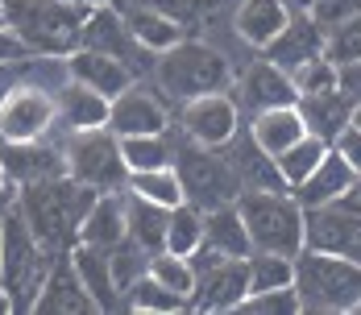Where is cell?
<instances>
[{
  "label": "cell",
  "instance_id": "cell-26",
  "mask_svg": "<svg viewBox=\"0 0 361 315\" xmlns=\"http://www.w3.org/2000/svg\"><path fill=\"white\" fill-rule=\"evenodd\" d=\"M125 237H129V228H125V191H100L96 204L83 216V224H79V241L112 249Z\"/></svg>",
  "mask_w": 361,
  "mask_h": 315
},
{
  "label": "cell",
  "instance_id": "cell-2",
  "mask_svg": "<svg viewBox=\"0 0 361 315\" xmlns=\"http://www.w3.org/2000/svg\"><path fill=\"white\" fill-rule=\"evenodd\" d=\"M96 195H100L96 187L75 183L71 175H59V178H42V183H25L17 208L25 211L37 241L59 253L63 245L79 241V224H83L87 208L96 204Z\"/></svg>",
  "mask_w": 361,
  "mask_h": 315
},
{
  "label": "cell",
  "instance_id": "cell-4",
  "mask_svg": "<svg viewBox=\"0 0 361 315\" xmlns=\"http://www.w3.org/2000/svg\"><path fill=\"white\" fill-rule=\"evenodd\" d=\"M92 4L71 0H4L8 30L30 54H71L83 37V17Z\"/></svg>",
  "mask_w": 361,
  "mask_h": 315
},
{
  "label": "cell",
  "instance_id": "cell-45",
  "mask_svg": "<svg viewBox=\"0 0 361 315\" xmlns=\"http://www.w3.org/2000/svg\"><path fill=\"white\" fill-rule=\"evenodd\" d=\"M13 83H17V63H0V100L8 96Z\"/></svg>",
  "mask_w": 361,
  "mask_h": 315
},
{
  "label": "cell",
  "instance_id": "cell-39",
  "mask_svg": "<svg viewBox=\"0 0 361 315\" xmlns=\"http://www.w3.org/2000/svg\"><path fill=\"white\" fill-rule=\"evenodd\" d=\"M324 54L336 63V67H349V63H361V13H353L349 21L332 25L324 34Z\"/></svg>",
  "mask_w": 361,
  "mask_h": 315
},
{
  "label": "cell",
  "instance_id": "cell-11",
  "mask_svg": "<svg viewBox=\"0 0 361 315\" xmlns=\"http://www.w3.org/2000/svg\"><path fill=\"white\" fill-rule=\"evenodd\" d=\"M54 92L17 79L0 100V141H42L54 129Z\"/></svg>",
  "mask_w": 361,
  "mask_h": 315
},
{
  "label": "cell",
  "instance_id": "cell-35",
  "mask_svg": "<svg viewBox=\"0 0 361 315\" xmlns=\"http://www.w3.org/2000/svg\"><path fill=\"white\" fill-rule=\"evenodd\" d=\"M245 266H250V295L253 290H274V286H295V257H287V253L253 249Z\"/></svg>",
  "mask_w": 361,
  "mask_h": 315
},
{
  "label": "cell",
  "instance_id": "cell-9",
  "mask_svg": "<svg viewBox=\"0 0 361 315\" xmlns=\"http://www.w3.org/2000/svg\"><path fill=\"white\" fill-rule=\"evenodd\" d=\"M303 249L361 261V199L353 191L320 208H303Z\"/></svg>",
  "mask_w": 361,
  "mask_h": 315
},
{
  "label": "cell",
  "instance_id": "cell-8",
  "mask_svg": "<svg viewBox=\"0 0 361 315\" xmlns=\"http://www.w3.org/2000/svg\"><path fill=\"white\" fill-rule=\"evenodd\" d=\"M175 171L183 178L187 204H195L200 211H212L220 204H237L241 195V178L233 171V162L224 158V149H208V145H187L175 154Z\"/></svg>",
  "mask_w": 361,
  "mask_h": 315
},
{
  "label": "cell",
  "instance_id": "cell-27",
  "mask_svg": "<svg viewBox=\"0 0 361 315\" xmlns=\"http://www.w3.org/2000/svg\"><path fill=\"white\" fill-rule=\"evenodd\" d=\"M307 133V125H303V112L299 104H283V108H262V112H253L250 121V137L270 154V158H279L287 145Z\"/></svg>",
  "mask_w": 361,
  "mask_h": 315
},
{
  "label": "cell",
  "instance_id": "cell-46",
  "mask_svg": "<svg viewBox=\"0 0 361 315\" xmlns=\"http://www.w3.org/2000/svg\"><path fill=\"white\" fill-rule=\"evenodd\" d=\"M290 4V13H307V8H312V0H287Z\"/></svg>",
  "mask_w": 361,
  "mask_h": 315
},
{
  "label": "cell",
  "instance_id": "cell-37",
  "mask_svg": "<svg viewBox=\"0 0 361 315\" xmlns=\"http://www.w3.org/2000/svg\"><path fill=\"white\" fill-rule=\"evenodd\" d=\"M204 245V211L195 204H179L171 208V224H166V249L191 257L195 249Z\"/></svg>",
  "mask_w": 361,
  "mask_h": 315
},
{
  "label": "cell",
  "instance_id": "cell-12",
  "mask_svg": "<svg viewBox=\"0 0 361 315\" xmlns=\"http://www.w3.org/2000/svg\"><path fill=\"white\" fill-rule=\"evenodd\" d=\"M179 129L187 133V141L220 149L224 141L241 129V108L228 92H208L195 100H183L179 108Z\"/></svg>",
  "mask_w": 361,
  "mask_h": 315
},
{
  "label": "cell",
  "instance_id": "cell-23",
  "mask_svg": "<svg viewBox=\"0 0 361 315\" xmlns=\"http://www.w3.org/2000/svg\"><path fill=\"white\" fill-rule=\"evenodd\" d=\"M112 4H116V13L125 17L129 34L137 37L149 54H162V50H171L175 42H183V21L166 17L162 8H154V4H145V0H112Z\"/></svg>",
  "mask_w": 361,
  "mask_h": 315
},
{
  "label": "cell",
  "instance_id": "cell-28",
  "mask_svg": "<svg viewBox=\"0 0 361 315\" xmlns=\"http://www.w3.org/2000/svg\"><path fill=\"white\" fill-rule=\"evenodd\" d=\"M299 112H303L307 133H316V137H324L332 145V137L349 125L353 100L341 87H332V92H316V96H299Z\"/></svg>",
  "mask_w": 361,
  "mask_h": 315
},
{
  "label": "cell",
  "instance_id": "cell-34",
  "mask_svg": "<svg viewBox=\"0 0 361 315\" xmlns=\"http://www.w3.org/2000/svg\"><path fill=\"white\" fill-rule=\"evenodd\" d=\"M154 282H162L166 290H175L179 299L191 303V295H195V270H191V257H183V253H171V249H158V253H149V270H145Z\"/></svg>",
  "mask_w": 361,
  "mask_h": 315
},
{
  "label": "cell",
  "instance_id": "cell-38",
  "mask_svg": "<svg viewBox=\"0 0 361 315\" xmlns=\"http://www.w3.org/2000/svg\"><path fill=\"white\" fill-rule=\"evenodd\" d=\"M109 257H112V278L121 286V303H125V290L149 270V253H145L133 237H125V241H116V245L109 249Z\"/></svg>",
  "mask_w": 361,
  "mask_h": 315
},
{
  "label": "cell",
  "instance_id": "cell-19",
  "mask_svg": "<svg viewBox=\"0 0 361 315\" xmlns=\"http://www.w3.org/2000/svg\"><path fill=\"white\" fill-rule=\"evenodd\" d=\"M290 21L287 0H237L233 8V37L250 50H266L274 37L283 34V25Z\"/></svg>",
  "mask_w": 361,
  "mask_h": 315
},
{
  "label": "cell",
  "instance_id": "cell-42",
  "mask_svg": "<svg viewBox=\"0 0 361 315\" xmlns=\"http://www.w3.org/2000/svg\"><path fill=\"white\" fill-rule=\"evenodd\" d=\"M353 13H361V0H312V8H307V17H312L316 25H324V34L332 25L349 21Z\"/></svg>",
  "mask_w": 361,
  "mask_h": 315
},
{
  "label": "cell",
  "instance_id": "cell-41",
  "mask_svg": "<svg viewBox=\"0 0 361 315\" xmlns=\"http://www.w3.org/2000/svg\"><path fill=\"white\" fill-rule=\"evenodd\" d=\"M290 79H295L299 96H316V92H332V87H341V67H336L328 54H320V58L303 63L299 70H290Z\"/></svg>",
  "mask_w": 361,
  "mask_h": 315
},
{
  "label": "cell",
  "instance_id": "cell-40",
  "mask_svg": "<svg viewBox=\"0 0 361 315\" xmlns=\"http://www.w3.org/2000/svg\"><path fill=\"white\" fill-rule=\"evenodd\" d=\"M237 311L245 315H299V290L295 286H274V290H253L241 299Z\"/></svg>",
  "mask_w": 361,
  "mask_h": 315
},
{
  "label": "cell",
  "instance_id": "cell-18",
  "mask_svg": "<svg viewBox=\"0 0 361 315\" xmlns=\"http://www.w3.org/2000/svg\"><path fill=\"white\" fill-rule=\"evenodd\" d=\"M274 67L299 70L303 63H312V58H320L324 54V25H316L307 13H290V21L283 25V34L274 37L266 50H262Z\"/></svg>",
  "mask_w": 361,
  "mask_h": 315
},
{
  "label": "cell",
  "instance_id": "cell-44",
  "mask_svg": "<svg viewBox=\"0 0 361 315\" xmlns=\"http://www.w3.org/2000/svg\"><path fill=\"white\" fill-rule=\"evenodd\" d=\"M145 4H154V8H162L166 17H175V21H195L200 13H204V0H145Z\"/></svg>",
  "mask_w": 361,
  "mask_h": 315
},
{
  "label": "cell",
  "instance_id": "cell-6",
  "mask_svg": "<svg viewBox=\"0 0 361 315\" xmlns=\"http://www.w3.org/2000/svg\"><path fill=\"white\" fill-rule=\"evenodd\" d=\"M237 211L245 220L253 249H270V253H303V204L295 199L290 187L279 191H241Z\"/></svg>",
  "mask_w": 361,
  "mask_h": 315
},
{
  "label": "cell",
  "instance_id": "cell-7",
  "mask_svg": "<svg viewBox=\"0 0 361 315\" xmlns=\"http://www.w3.org/2000/svg\"><path fill=\"white\" fill-rule=\"evenodd\" d=\"M63 162H67V175L75 183H87L96 191H121L129 166L121 158V137L112 133L109 125L100 129H79V133H63Z\"/></svg>",
  "mask_w": 361,
  "mask_h": 315
},
{
  "label": "cell",
  "instance_id": "cell-24",
  "mask_svg": "<svg viewBox=\"0 0 361 315\" xmlns=\"http://www.w3.org/2000/svg\"><path fill=\"white\" fill-rule=\"evenodd\" d=\"M37 315H83V311H96V303H92V295L83 290V282L75 274L71 257H59L54 266H50V278L42 286V295H37L34 303Z\"/></svg>",
  "mask_w": 361,
  "mask_h": 315
},
{
  "label": "cell",
  "instance_id": "cell-21",
  "mask_svg": "<svg viewBox=\"0 0 361 315\" xmlns=\"http://www.w3.org/2000/svg\"><path fill=\"white\" fill-rule=\"evenodd\" d=\"M67 257H71V266H75V274H79V282H83V290L92 295L96 311H116V307H125V303H121V286H116V278H112L109 249L75 241Z\"/></svg>",
  "mask_w": 361,
  "mask_h": 315
},
{
  "label": "cell",
  "instance_id": "cell-25",
  "mask_svg": "<svg viewBox=\"0 0 361 315\" xmlns=\"http://www.w3.org/2000/svg\"><path fill=\"white\" fill-rule=\"evenodd\" d=\"M353 183H357V175L349 171V162L328 145V154L320 158V166L303 178L299 187H290V191H295V199H299L303 208H320V204H332V199L349 195Z\"/></svg>",
  "mask_w": 361,
  "mask_h": 315
},
{
  "label": "cell",
  "instance_id": "cell-33",
  "mask_svg": "<svg viewBox=\"0 0 361 315\" xmlns=\"http://www.w3.org/2000/svg\"><path fill=\"white\" fill-rule=\"evenodd\" d=\"M121 158L129 171H158V166H175V149L166 133H137V137H121Z\"/></svg>",
  "mask_w": 361,
  "mask_h": 315
},
{
  "label": "cell",
  "instance_id": "cell-1",
  "mask_svg": "<svg viewBox=\"0 0 361 315\" xmlns=\"http://www.w3.org/2000/svg\"><path fill=\"white\" fill-rule=\"evenodd\" d=\"M59 261L54 249H46L37 241V233L30 228L25 211L4 208V228H0V286L8 299V311H34L37 295L50 278V266Z\"/></svg>",
  "mask_w": 361,
  "mask_h": 315
},
{
  "label": "cell",
  "instance_id": "cell-30",
  "mask_svg": "<svg viewBox=\"0 0 361 315\" xmlns=\"http://www.w3.org/2000/svg\"><path fill=\"white\" fill-rule=\"evenodd\" d=\"M204 241L212 249H220L224 257H250V233H245V220L237 204H220V208L204 211Z\"/></svg>",
  "mask_w": 361,
  "mask_h": 315
},
{
  "label": "cell",
  "instance_id": "cell-50",
  "mask_svg": "<svg viewBox=\"0 0 361 315\" xmlns=\"http://www.w3.org/2000/svg\"><path fill=\"white\" fill-rule=\"evenodd\" d=\"M0 311H8V299H4V286H0Z\"/></svg>",
  "mask_w": 361,
  "mask_h": 315
},
{
  "label": "cell",
  "instance_id": "cell-20",
  "mask_svg": "<svg viewBox=\"0 0 361 315\" xmlns=\"http://www.w3.org/2000/svg\"><path fill=\"white\" fill-rule=\"evenodd\" d=\"M220 149H224V158L233 162V171L241 178V191H279V187H287L283 175H279V162H274L250 133L237 129Z\"/></svg>",
  "mask_w": 361,
  "mask_h": 315
},
{
  "label": "cell",
  "instance_id": "cell-48",
  "mask_svg": "<svg viewBox=\"0 0 361 315\" xmlns=\"http://www.w3.org/2000/svg\"><path fill=\"white\" fill-rule=\"evenodd\" d=\"M0 30H8V17H4V0H0Z\"/></svg>",
  "mask_w": 361,
  "mask_h": 315
},
{
  "label": "cell",
  "instance_id": "cell-43",
  "mask_svg": "<svg viewBox=\"0 0 361 315\" xmlns=\"http://www.w3.org/2000/svg\"><path fill=\"white\" fill-rule=\"evenodd\" d=\"M332 149L349 162V171H353V175H361V129H357V125H345V129L332 137Z\"/></svg>",
  "mask_w": 361,
  "mask_h": 315
},
{
  "label": "cell",
  "instance_id": "cell-13",
  "mask_svg": "<svg viewBox=\"0 0 361 315\" xmlns=\"http://www.w3.org/2000/svg\"><path fill=\"white\" fill-rule=\"evenodd\" d=\"M171 116L162 104V92H149V83H129L109 104V129L116 137H137V133H166Z\"/></svg>",
  "mask_w": 361,
  "mask_h": 315
},
{
  "label": "cell",
  "instance_id": "cell-5",
  "mask_svg": "<svg viewBox=\"0 0 361 315\" xmlns=\"http://www.w3.org/2000/svg\"><path fill=\"white\" fill-rule=\"evenodd\" d=\"M295 290H299L303 311H353V303L361 299V261L320 253V249H303V253H295Z\"/></svg>",
  "mask_w": 361,
  "mask_h": 315
},
{
  "label": "cell",
  "instance_id": "cell-14",
  "mask_svg": "<svg viewBox=\"0 0 361 315\" xmlns=\"http://www.w3.org/2000/svg\"><path fill=\"white\" fill-rule=\"evenodd\" d=\"M245 295H250V266H245V257H224L216 266H208L204 274H195L191 307L195 311H237Z\"/></svg>",
  "mask_w": 361,
  "mask_h": 315
},
{
  "label": "cell",
  "instance_id": "cell-36",
  "mask_svg": "<svg viewBox=\"0 0 361 315\" xmlns=\"http://www.w3.org/2000/svg\"><path fill=\"white\" fill-rule=\"evenodd\" d=\"M125 307H129V311H149V315H171V311L191 307V303L179 299L175 290H166L162 282H154L149 274H142V278L125 290Z\"/></svg>",
  "mask_w": 361,
  "mask_h": 315
},
{
  "label": "cell",
  "instance_id": "cell-15",
  "mask_svg": "<svg viewBox=\"0 0 361 315\" xmlns=\"http://www.w3.org/2000/svg\"><path fill=\"white\" fill-rule=\"evenodd\" d=\"M233 83H237V104L253 108V112H262V108L299 104V87H295V79H290L283 67H274L266 54H262V58H250V67L241 70Z\"/></svg>",
  "mask_w": 361,
  "mask_h": 315
},
{
  "label": "cell",
  "instance_id": "cell-47",
  "mask_svg": "<svg viewBox=\"0 0 361 315\" xmlns=\"http://www.w3.org/2000/svg\"><path fill=\"white\" fill-rule=\"evenodd\" d=\"M349 125H357V129H361V100H353V112H349Z\"/></svg>",
  "mask_w": 361,
  "mask_h": 315
},
{
  "label": "cell",
  "instance_id": "cell-16",
  "mask_svg": "<svg viewBox=\"0 0 361 315\" xmlns=\"http://www.w3.org/2000/svg\"><path fill=\"white\" fill-rule=\"evenodd\" d=\"M0 162H4V175L17 178L21 187H25V183H42V178L67 175L63 145H54V141H46V137L42 141H4Z\"/></svg>",
  "mask_w": 361,
  "mask_h": 315
},
{
  "label": "cell",
  "instance_id": "cell-22",
  "mask_svg": "<svg viewBox=\"0 0 361 315\" xmlns=\"http://www.w3.org/2000/svg\"><path fill=\"white\" fill-rule=\"evenodd\" d=\"M109 96H100V92H92V87H83V83H75L67 79L59 92H54V129H63V133H79V129H100V125H109Z\"/></svg>",
  "mask_w": 361,
  "mask_h": 315
},
{
  "label": "cell",
  "instance_id": "cell-17",
  "mask_svg": "<svg viewBox=\"0 0 361 315\" xmlns=\"http://www.w3.org/2000/svg\"><path fill=\"white\" fill-rule=\"evenodd\" d=\"M67 70H71L75 83L92 87V92H100L109 100H116L129 83H137V75L125 67L121 58H112L104 50H92V46H75L71 54H67Z\"/></svg>",
  "mask_w": 361,
  "mask_h": 315
},
{
  "label": "cell",
  "instance_id": "cell-10",
  "mask_svg": "<svg viewBox=\"0 0 361 315\" xmlns=\"http://www.w3.org/2000/svg\"><path fill=\"white\" fill-rule=\"evenodd\" d=\"M79 46H92V50H104V54H112V58H121L125 67L137 75V79L154 75V58H158V54H149L142 42L129 34L125 17L116 13V4H109V0H100V4H92V8H87Z\"/></svg>",
  "mask_w": 361,
  "mask_h": 315
},
{
  "label": "cell",
  "instance_id": "cell-32",
  "mask_svg": "<svg viewBox=\"0 0 361 315\" xmlns=\"http://www.w3.org/2000/svg\"><path fill=\"white\" fill-rule=\"evenodd\" d=\"M324 154H328V141L324 137L303 133V137L295 141V145H287L274 162H279V175H283V183H287V187H299L303 178L320 166V158H324Z\"/></svg>",
  "mask_w": 361,
  "mask_h": 315
},
{
  "label": "cell",
  "instance_id": "cell-49",
  "mask_svg": "<svg viewBox=\"0 0 361 315\" xmlns=\"http://www.w3.org/2000/svg\"><path fill=\"white\" fill-rule=\"evenodd\" d=\"M4 183H8V175H4V162H0V195H4Z\"/></svg>",
  "mask_w": 361,
  "mask_h": 315
},
{
  "label": "cell",
  "instance_id": "cell-51",
  "mask_svg": "<svg viewBox=\"0 0 361 315\" xmlns=\"http://www.w3.org/2000/svg\"><path fill=\"white\" fill-rule=\"evenodd\" d=\"M353 195H357V199H361V175H357V183H353Z\"/></svg>",
  "mask_w": 361,
  "mask_h": 315
},
{
  "label": "cell",
  "instance_id": "cell-53",
  "mask_svg": "<svg viewBox=\"0 0 361 315\" xmlns=\"http://www.w3.org/2000/svg\"><path fill=\"white\" fill-rule=\"evenodd\" d=\"M71 4H100V0H71Z\"/></svg>",
  "mask_w": 361,
  "mask_h": 315
},
{
  "label": "cell",
  "instance_id": "cell-29",
  "mask_svg": "<svg viewBox=\"0 0 361 315\" xmlns=\"http://www.w3.org/2000/svg\"><path fill=\"white\" fill-rule=\"evenodd\" d=\"M166 224H171V208L149 204L142 195L125 191V228H129V237H133L145 253L166 249Z\"/></svg>",
  "mask_w": 361,
  "mask_h": 315
},
{
  "label": "cell",
  "instance_id": "cell-31",
  "mask_svg": "<svg viewBox=\"0 0 361 315\" xmlns=\"http://www.w3.org/2000/svg\"><path fill=\"white\" fill-rule=\"evenodd\" d=\"M125 191L142 195V199H149V204H162V208H179V204H187V191H183V178H179L175 166H158V171H129Z\"/></svg>",
  "mask_w": 361,
  "mask_h": 315
},
{
  "label": "cell",
  "instance_id": "cell-52",
  "mask_svg": "<svg viewBox=\"0 0 361 315\" xmlns=\"http://www.w3.org/2000/svg\"><path fill=\"white\" fill-rule=\"evenodd\" d=\"M349 315H361V299H357V303H353V311H349Z\"/></svg>",
  "mask_w": 361,
  "mask_h": 315
},
{
  "label": "cell",
  "instance_id": "cell-3",
  "mask_svg": "<svg viewBox=\"0 0 361 315\" xmlns=\"http://www.w3.org/2000/svg\"><path fill=\"white\" fill-rule=\"evenodd\" d=\"M233 58L212 46V42H200V37H183L171 50H162L154 58V83L166 100H195V96H208V92H233Z\"/></svg>",
  "mask_w": 361,
  "mask_h": 315
}]
</instances>
